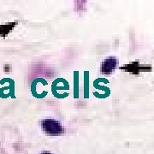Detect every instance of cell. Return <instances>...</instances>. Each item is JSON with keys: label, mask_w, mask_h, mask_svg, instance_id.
Masks as SVG:
<instances>
[{"label": "cell", "mask_w": 154, "mask_h": 154, "mask_svg": "<svg viewBox=\"0 0 154 154\" xmlns=\"http://www.w3.org/2000/svg\"><path fill=\"white\" fill-rule=\"evenodd\" d=\"M43 128L45 132L49 134H59L63 131V127L60 123L51 119L45 120L43 122Z\"/></svg>", "instance_id": "cell-1"}, {"label": "cell", "mask_w": 154, "mask_h": 154, "mask_svg": "<svg viewBox=\"0 0 154 154\" xmlns=\"http://www.w3.org/2000/svg\"><path fill=\"white\" fill-rule=\"evenodd\" d=\"M118 65V60L117 58L116 57H109V58H106L103 63H102V65H101V72L104 73V74H111L112 72L114 71Z\"/></svg>", "instance_id": "cell-2"}, {"label": "cell", "mask_w": 154, "mask_h": 154, "mask_svg": "<svg viewBox=\"0 0 154 154\" xmlns=\"http://www.w3.org/2000/svg\"><path fill=\"white\" fill-rule=\"evenodd\" d=\"M44 154H50V153H44Z\"/></svg>", "instance_id": "cell-3"}]
</instances>
